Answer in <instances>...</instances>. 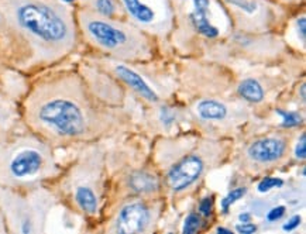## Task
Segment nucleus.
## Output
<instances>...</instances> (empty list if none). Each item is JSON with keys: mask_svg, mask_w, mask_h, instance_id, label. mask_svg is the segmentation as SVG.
Listing matches in <instances>:
<instances>
[{"mask_svg": "<svg viewBox=\"0 0 306 234\" xmlns=\"http://www.w3.org/2000/svg\"><path fill=\"white\" fill-rule=\"evenodd\" d=\"M182 105L192 130L209 137L234 140L254 116L250 106L237 96H201Z\"/></svg>", "mask_w": 306, "mask_h": 234, "instance_id": "1a4fd4ad", "label": "nucleus"}, {"mask_svg": "<svg viewBox=\"0 0 306 234\" xmlns=\"http://www.w3.org/2000/svg\"><path fill=\"white\" fill-rule=\"evenodd\" d=\"M233 30L244 34H282L295 11L271 0H220Z\"/></svg>", "mask_w": 306, "mask_h": 234, "instance_id": "ddd939ff", "label": "nucleus"}, {"mask_svg": "<svg viewBox=\"0 0 306 234\" xmlns=\"http://www.w3.org/2000/svg\"><path fill=\"white\" fill-rule=\"evenodd\" d=\"M234 93L246 105L250 106L251 109L264 105L268 99V89L264 85V82L254 75L244 76L237 82Z\"/></svg>", "mask_w": 306, "mask_h": 234, "instance_id": "f3484780", "label": "nucleus"}, {"mask_svg": "<svg viewBox=\"0 0 306 234\" xmlns=\"http://www.w3.org/2000/svg\"><path fill=\"white\" fill-rule=\"evenodd\" d=\"M297 131L278 129L254 134L233 150L230 161L244 179L254 182L258 178L290 165L292 143Z\"/></svg>", "mask_w": 306, "mask_h": 234, "instance_id": "9d476101", "label": "nucleus"}, {"mask_svg": "<svg viewBox=\"0 0 306 234\" xmlns=\"http://www.w3.org/2000/svg\"><path fill=\"white\" fill-rule=\"evenodd\" d=\"M271 1H274L282 7L288 8L291 11H297L299 8L305 7L306 0H271Z\"/></svg>", "mask_w": 306, "mask_h": 234, "instance_id": "a878e982", "label": "nucleus"}, {"mask_svg": "<svg viewBox=\"0 0 306 234\" xmlns=\"http://www.w3.org/2000/svg\"><path fill=\"white\" fill-rule=\"evenodd\" d=\"M20 113L25 129L55 151L136 131L129 110L97 96L76 65H61L28 79Z\"/></svg>", "mask_w": 306, "mask_h": 234, "instance_id": "f257e3e1", "label": "nucleus"}, {"mask_svg": "<svg viewBox=\"0 0 306 234\" xmlns=\"http://www.w3.org/2000/svg\"><path fill=\"white\" fill-rule=\"evenodd\" d=\"M174 25L168 54L196 58L210 54L233 34L232 20L220 0H171Z\"/></svg>", "mask_w": 306, "mask_h": 234, "instance_id": "39448f33", "label": "nucleus"}, {"mask_svg": "<svg viewBox=\"0 0 306 234\" xmlns=\"http://www.w3.org/2000/svg\"><path fill=\"white\" fill-rule=\"evenodd\" d=\"M62 4H65V6H69V7H76V4H78V0H59Z\"/></svg>", "mask_w": 306, "mask_h": 234, "instance_id": "c85d7f7f", "label": "nucleus"}, {"mask_svg": "<svg viewBox=\"0 0 306 234\" xmlns=\"http://www.w3.org/2000/svg\"><path fill=\"white\" fill-rule=\"evenodd\" d=\"M81 48L73 7L59 0H0V69L31 79Z\"/></svg>", "mask_w": 306, "mask_h": 234, "instance_id": "f03ea898", "label": "nucleus"}, {"mask_svg": "<svg viewBox=\"0 0 306 234\" xmlns=\"http://www.w3.org/2000/svg\"><path fill=\"white\" fill-rule=\"evenodd\" d=\"M23 93H11L6 89V85L0 82V138L24 129L20 113Z\"/></svg>", "mask_w": 306, "mask_h": 234, "instance_id": "dca6fc26", "label": "nucleus"}, {"mask_svg": "<svg viewBox=\"0 0 306 234\" xmlns=\"http://www.w3.org/2000/svg\"><path fill=\"white\" fill-rule=\"evenodd\" d=\"M130 23L153 37L168 54L167 45L174 25L171 0H117Z\"/></svg>", "mask_w": 306, "mask_h": 234, "instance_id": "2eb2a0df", "label": "nucleus"}, {"mask_svg": "<svg viewBox=\"0 0 306 234\" xmlns=\"http://www.w3.org/2000/svg\"><path fill=\"white\" fill-rule=\"evenodd\" d=\"M234 140L185 130L155 136L148 157L161 178L164 198L174 208L198 192L212 171L230 161Z\"/></svg>", "mask_w": 306, "mask_h": 234, "instance_id": "7ed1b4c3", "label": "nucleus"}, {"mask_svg": "<svg viewBox=\"0 0 306 234\" xmlns=\"http://www.w3.org/2000/svg\"><path fill=\"white\" fill-rule=\"evenodd\" d=\"M205 227V222H203V218L198 212H189L186 215V218L184 219V223H182V229L181 232L184 234H194V233H199L203 230Z\"/></svg>", "mask_w": 306, "mask_h": 234, "instance_id": "5701e85b", "label": "nucleus"}, {"mask_svg": "<svg viewBox=\"0 0 306 234\" xmlns=\"http://www.w3.org/2000/svg\"><path fill=\"white\" fill-rule=\"evenodd\" d=\"M61 171L55 150L25 127L0 138V188L27 189L49 184Z\"/></svg>", "mask_w": 306, "mask_h": 234, "instance_id": "0eeeda50", "label": "nucleus"}, {"mask_svg": "<svg viewBox=\"0 0 306 234\" xmlns=\"http://www.w3.org/2000/svg\"><path fill=\"white\" fill-rule=\"evenodd\" d=\"M76 7L107 18H126L124 11L117 0H78Z\"/></svg>", "mask_w": 306, "mask_h": 234, "instance_id": "a211bd4d", "label": "nucleus"}, {"mask_svg": "<svg viewBox=\"0 0 306 234\" xmlns=\"http://www.w3.org/2000/svg\"><path fill=\"white\" fill-rule=\"evenodd\" d=\"M85 58L106 71L127 92H131L137 99H140L143 105H160L162 102L172 100L177 96L175 81H160V76L162 75H160L157 71L151 72L148 69L151 62L131 64V62L117 61V59L92 55V54H88Z\"/></svg>", "mask_w": 306, "mask_h": 234, "instance_id": "f8f14e48", "label": "nucleus"}, {"mask_svg": "<svg viewBox=\"0 0 306 234\" xmlns=\"http://www.w3.org/2000/svg\"><path fill=\"white\" fill-rule=\"evenodd\" d=\"M58 199L47 184L27 189L0 188V215L6 233L41 234Z\"/></svg>", "mask_w": 306, "mask_h": 234, "instance_id": "6e6552de", "label": "nucleus"}, {"mask_svg": "<svg viewBox=\"0 0 306 234\" xmlns=\"http://www.w3.org/2000/svg\"><path fill=\"white\" fill-rule=\"evenodd\" d=\"M291 160L297 164H304L306 160V133L305 130L301 129L297 131L294 143H292V153H291Z\"/></svg>", "mask_w": 306, "mask_h": 234, "instance_id": "412c9836", "label": "nucleus"}, {"mask_svg": "<svg viewBox=\"0 0 306 234\" xmlns=\"http://www.w3.org/2000/svg\"><path fill=\"white\" fill-rule=\"evenodd\" d=\"M297 97H298V103L301 102L302 107L305 109V102H306V95H305V79H302L301 85H298L297 88Z\"/></svg>", "mask_w": 306, "mask_h": 234, "instance_id": "bb28decb", "label": "nucleus"}, {"mask_svg": "<svg viewBox=\"0 0 306 234\" xmlns=\"http://www.w3.org/2000/svg\"><path fill=\"white\" fill-rule=\"evenodd\" d=\"M103 143L79 147L72 161L62 165L61 174L47 184L59 205L95 226L102 219L109 191L107 148Z\"/></svg>", "mask_w": 306, "mask_h": 234, "instance_id": "20e7f679", "label": "nucleus"}, {"mask_svg": "<svg viewBox=\"0 0 306 234\" xmlns=\"http://www.w3.org/2000/svg\"><path fill=\"white\" fill-rule=\"evenodd\" d=\"M275 114L281 117V129L287 130H299V127H304L305 124V116L304 112L299 110H287L281 107H275Z\"/></svg>", "mask_w": 306, "mask_h": 234, "instance_id": "aec40b11", "label": "nucleus"}, {"mask_svg": "<svg viewBox=\"0 0 306 234\" xmlns=\"http://www.w3.org/2000/svg\"><path fill=\"white\" fill-rule=\"evenodd\" d=\"M256 181H257V184H256V192H257V195L268 194V192H271L274 189L281 188L285 184V179H282L280 177H271L270 174L258 178Z\"/></svg>", "mask_w": 306, "mask_h": 234, "instance_id": "4be33fe9", "label": "nucleus"}, {"mask_svg": "<svg viewBox=\"0 0 306 234\" xmlns=\"http://www.w3.org/2000/svg\"><path fill=\"white\" fill-rule=\"evenodd\" d=\"M203 219H209L213 216L215 212V196L213 195H206L203 196L199 203H198V210H196Z\"/></svg>", "mask_w": 306, "mask_h": 234, "instance_id": "b1692460", "label": "nucleus"}, {"mask_svg": "<svg viewBox=\"0 0 306 234\" xmlns=\"http://www.w3.org/2000/svg\"><path fill=\"white\" fill-rule=\"evenodd\" d=\"M250 194V185L244 184V185L236 186L232 191H229V194L225 198H222L220 201V215L222 216H229L230 212L240 201H244Z\"/></svg>", "mask_w": 306, "mask_h": 234, "instance_id": "6ab92c4d", "label": "nucleus"}, {"mask_svg": "<svg viewBox=\"0 0 306 234\" xmlns=\"http://www.w3.org/2000/svg\"><path fill=\"white\" fill-rule=\"evenodd\" d=\"M215 232L216 233H233V229L232 227H216L215 229Z\"/></svg>", "mask_w": 306, "mask_h": 234, "instance_id": "cd10ccee", "label": "nucleus"}, {"mask_svg": "<svg viewBox=\"0 0 306 234\" xmlns=\"http://www.w3.org/2000/svg\"><path fill=\"white\" fill-rule=\"evenodd\" d=\"M167 208L164 198L147 199L127 196L106 203L97 232L114 234L153 233Z\"/></svg>", "mask_w": 306, "mask_h": 234, "instance_id": "9b49d317", "label": "nucleus"}, {"mask_svg": "<svg viewBox=\"0 0 306 234\" xmlns=\"http://www.w3.org/2000/svg\"><path fill=\"white\" fill-rule=\"evenodd\" d=\"M75 17L88 54L131 64L154 62L164 54L153 37L126 18H107L79 7L75 8Z\"/></svg>", "mask_w": 306, "mask_h": 234, "instance_id": "423d86ee", "label": "nucleus"}, {"mask_svg": "<svg viewBox=\"0 0 306 234\" xmlns=\"http://www.w3.org/2000/svg\"><path fill=\"white\" fill-rule=\"evenodd\" d=\"M305 206V179H291L285 184L264 195H257L243 206L250 212L253 220L263 230H277L284 220Z\"/></svg>", "mask_w": 306, "mask_h": 234, "instance_id": "4468645a", "label": "nucleus"}, {"mask_svg": "<svg viewBox=\"0 0 306 234\" xmlns=\"http://www.w3.org/2000/svg\"><path fill=\"white\" fill-rule=\"evenodd\" d=\"M233 232L240 234H254L260 232V227L256 222H243V223H234Z\"/></svg>", "mask_w": 306, "mask_h": 234, "instance_id": "393cba45", "label": "nucleus"}]
</instances>
